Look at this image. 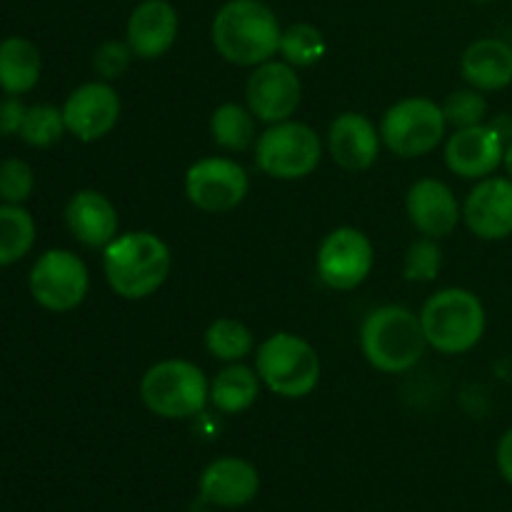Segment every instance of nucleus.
<instances>
[{"instance_id": "f704fd0d", "label": "nucleus", "mask_w": 512, "mask_h": 512, "mask_svg": "<svg viewBox=\"0 0 512 512\" xmlns=\"http://www.w3.org/2000/svg\"><path fill=\"white\" fill-rule=\"evenodd\" d=\"M503 165L508 170V178H512V138L505 143V155H503Z\"/></svg>"}, {"instance_id": "2eb2a0df", "label": "nucleus", "mask_w": 512, "mask_h": 512, "mask_svg": "<svg viewBox=\"0 0 512 512\" xmlns=\"http://www.w3.org/2000/svg\"><path fill=\"white\" fill-rule=\"evenodd\" d=\"M463 220L480 240H505L512 235V178L478 180L463 205Z\"/></svg>"}, {"instance_id": "a211bd4d", "label": "nucleus", "mask_w": 512, "mask_h": 512, "mask_svg": "<svg viewBox=\"0 0 512 512\" xmlns=\"http://www.w3.org/2000/svg\"><path fill=\"white\" fill-rule=\"evenodd\" d=\"M65 225L80 245L105 250L120 230L118 210L108 195L98 190H78L65 205Z\"/></svg>"}, {"instance_id": "f257e3e1", "label": "nucleus", "mask_w": 512, "mask_h": 512, "mask_svg": "<svg viewBox=\"0 0 512 512\" xmlns=\"http://www.w3.org/2000/svg\"><path fill=\"white\" fill-rule=\"evenodd\" d=\"M283 28L263 0H228L215 13L210 38L228 63L258 68L278 55Z\"/></svg>"}, {"instance_id": "c9c22d12", "label": "nucleus", "mask_w": 512, "mask_h": 512, "mask_svg": "<svg viewBox=\"0 0 512 512\" xmlns=\"http://www.w3.org/2000/svg\"><path fill=\"white\" fill-rule=\"evenodd\" d=\"M473 3H493V0H473Z\"/></svg>"}, {"instance_id": "aec40b11", "label": "nucleus", "mask_w": 512, "mask_h": 512, "mask_svg": "<svg viewBox=\"0 0 512 512\" xmlns=\"http://www.w3.org/2000/svg\"><path fill=\"white\" fill-rule=\"evenodd\" d=\"M380 128L363 113H340L330 123L328 150L335 163L350 173L373 168L380 155Z\"/></svg>"}, {"instance_id": "473e14b6", "label": "nucleus", "mask_w": 512, "mask_h": 512, "mask_svg": "<svg viewBox=\"0 0 512 512\" xmlns=\"http://www.w3.org/2000/svg\"><path fill=\"white\" fill-rule=\"evenodd\" d=\"M28 108L18 95H8L0 100V135H20Z\"/></svg>"}, {"instance_id": "1a4fd4ad", "label": "nucleus", "mask_w": 512, "mask_h": 512, "mask_svg": "<svg viewBox=\"0 0 512 512\" xmlns=\"http://www.w3.org/2000/svg\"><path fill=\"white\" fill-rule=\"evenodd\" d=\"M28 288L35 303L50 313H68L85 300L90 275L83 260L70 250H48L33 263Z\"/></svg>"}, {"instance_id": "2f4dec72", "label": "nucleus", "mask_w": 512, "mask_h": 512, "mask_svg": "<svg viewBox=\"0 0 512 512\" xmlns=\"http://www.w3.org/2000/svg\"><path fill=\"white\" fill-rule=\"evenodd\" d=\"M133 58L135 53L128 45V40H125V43H120V40H105V43H100L98 50L93 53V68L100 78L110 83V80L120 78V75L130 68Z\"/></svg>"}, {"instance_id": "9d476101", "label": "nucleus", "mask_w": 512, "mask_h": 512, "mask_svg": "<svg viewBox=\"0 0 512 512\" xmlns=\"http://www.w3.org/2000/svg\"><path fill=\"white\" fill-rule=\"evenodd\" d=\"M375 265V250L368 235L358 228L330 230L318 248L315 258V270H318L320 283L328 285L330 290H348L360 288L370 278Z\"/></svg>"}, {"instance_id": "20e7f679", "label": "nucleus", "mask_w": 512, "mask_h": 512, "mask_svg": "<svg viewBox=\"0 0 512 512\" xmlns=\"http://www.w3.org/2000/svg\"><path fill=\"white\" fill-rule=\"evenodd\" d=\"M430 348L443 355H463L483 340L488 315L483 300L465 288H443L420 310Z\"/></svg>"}, {"instance_id": "6e6552de", "label": "nucleus", "mask_w": 512, "mask_h": 512, "mask_svg": "<svg viewBox=\"0 0 512 512\" xmlns=\"http://www.w3.org/2000/svg\"><path fill=\"white\" fill-rule=\"evenodd\" d=\"M445 130L448 120L443 115V105L423 95L398 100L380 120L383 145L400 158H423L433 153L443 143Z\"/></svg>"}, {"instance_id": "7c9ffc66", "label": "nucleus", "mask_w": 512, "mask_h": 512, "mask_svg": "<svg viewBox=\"0 0 512 512\" xmlns=\"http://www.w3.org/2000/svg\"><path fill=\"white\" fill-rule=\"evenodd\" d=\"M35 175L25 160L8 158L0 163V200L10 205H23L33 195Z\"/></svg>"}, {"instance_id": "4468645a", "label": "nucleus", "mask_w": 512, "mask_h": 512, "mask_svg": "<svg viewBox=\"0 0 512 512\" xmlns=\"http://www.w3.org/2000/svg\"><path fill=\"white\" fill-rule=\"evenodd\" d=\"M503 155V135L488 120L473 125V128L453 130L445 143V165L450 168V173L465 180L490 178L503 165Z\"/></svg>"}, {"instance_id": "bb28decb", "label": "nucleus", "mask_w": 512, "mask_h": 512, "mask_svg": "<svg viewBox=\"0 0 512 512\" xmlns=\"http://www.w3.org/2000/svg\"><path fill=\"white\" fill-rule=\"evenodd\" d=\"M280 55L293 68H310L325 55V38L315 25L295 23L280 35Z\"/></svg>"}, {"instance_id": "39448f33", "label": "nucleus", "mask_w": 512, "mask_h": 512, "mask_svg": "<svg viewBox=\"0 0 512 512\" xmlns=\"http://www.w3.org/2000/svg\"><path fill=\"white\" fill-rule=\"evenodd\" d=\"M140 400L158 418L188 420L210 403V383L190 360L168 358L145 370Z\"/></svg>"}, {"instance_id": "7ed1b4c3", "label": "nucleus", "mask_w": 512, "mask_h": 512, "mask_svg": "<svg viewBox=\"0 0 512 512\" xmlns=\"http://www.w3.org/2000/svg\"><path fill=\"white\" fill-rule=\"evenodd\" d=\"M428 348L420 315L403 305H383L360 325V350L375 370L388 375L408 373Z\"/></svg>"}, {"instance_id": "4be33fe9", "label": "nucleus", "mask_w": 512, "mask_h": 512, "mask_svg": "<svg viewBox=\"0 0 512 512\" xmlns=\"http://www.w3.org/2000/svg\"><path fill=\"white\" fill-rule=\"evenodd\" d=\"M43 58L28 38L10 35L0 40V90L5 95H23L38 85Z\"/></svg>"}, {"instance_id": "6ab92c4d", "label": "nucleus", "mask_w": 512, "mask_h": 512, "mask_svg": "<svg viewBox=\"0 0 512 512\" xmlns=\"http://www.w3.org/2000/svg\"><path fill=\"white\" fill-rule=\"evenodd\" d=\"M200 498L215 508H243L253 503L260 490V475L253 463L243 458H218L200 475Z\"/></svg>"}, {"instance_id": "72a5a7b5", "label": "nucleus", "mask_w": 512, "mask_h": 512, "mask_svg": "<svg viewBox=\"0 0 512 512\" xmlns=\"http://www.w3.org/2000/svg\"><path fill=\"white\" fill-rule=\"evenodd\" d=\"M495 463H498L500 475L512 485V428L500 438L498 450H495Z\"/></svg>"}, {"instance_id": "f8f14e48", "label": "nucleus", "mask_w": 512, "mask_h": 512, "mask_svg": "<svg viewBox=\"0 0 512 512\" xmlns=\"http://www.w3.org/2000/svg\"><path fill=\"white\" fill-rule=\"evenodd\" d=\"M245 100L258 123L273 125L290 120L303 100L298 70L285 60H268L258 65L245 83Z\"/></svg>"}, {"instance_id": "c756f323", "label": "nucleus", "mask_w": 512, "mask_h": 512, "mask_svg": "<svg viewBox=\"0 0 512 512\" xmlns=\"http://www.w3.org/2000/svg\"><path fill=\"white\" fill-rule=\"evenodd\" d=\"M440 265H443V250L433 238L423 235L405 253L403 275L405 280H413V283H430V280L438 278Z\"/></svg>"}, {"instance_id": "a878e982", "label": "nucleus", "mask_w": 512, "mask_h": 512, "mask_svg": "<svg viewBox=\"0 0 512 512\" xmlns=\"http://www.w3.org/2000/svg\"><path fill=\"white\" fill-rule=\"evenodd\" d=\"M253 333L235 318H218L205 330V350L220 363H240L253 353Z\"/></svg>"}, {"instance_id": "cd10ccee", "label": "nucleus", "mask_w": 512, "mask_h": 512, "mask_svg": "<svg viewBox=\"0 0 512 512\" xmlns=\"http://www.w3.org/2000/svg\"><path fill=\"white\" fill-rule=\"evenodd\" d=\"M65 133H68V128H65L63 110H58L55 105H30L23 128H20V138L30 148H50Z\"/></svg>"}, {"instance_id": "0eeeda50", "label": "nucleus", "mask_w": 512, "mask_h": 512, "mask_svg": "<svg viewBox=\"0 0 512 512\" xmlns=\"http://www.w3.org/2000/svg\"><path fill=\"white\" fill-rule=\"evenodd\" d=\"M323 158V143L310 125L298 120L268 125L255 143V165L268 178L300 180L318 170Z\"/></svg>"}, {"instance_id": "b1692460", "label": "nucleus", "mask_w": 512, "mask_h": 512, "mask_svg": "<svg viewBox=\"0 0 512 512\" xmlns=\"http://www.w3.org/2000/svg\"><path fill=\"white\" fill-rule=\"evenodd\" d=\"M210 135L218 148L228 153H245L258 143V118L248 105L223 103L210 115Z\"/></svg>"}, {"instance_id": "9b49d317", "label": "nucleus", "mask_w": 512, "mask_h": 512, "mask_svg": "<svg viewBox=\"0 0 512 512\" xmlns=\"http://www.w3.org/2000/svg\"><path fill=\"white\" fill-rule=\"evenodd\" d=\"M250 180L238 160L203 158L185 173V195L203 213H230L248 198Z\"/></svg>"}, {"instance_id": "dca6fc26", "label": "nucleus", "mask_w": 512, "mask_h": 512, "mask_svg": "<svg viewBox=\"0 0 512 512\" xmlns=\"http://www.w3.org/2000/svg\"><path fill=\"white\" fill-rule=\"evenodd\" d=\"M405 208H408V218L413 228L425 238H448L455 228H458L460 218H463V208L458 205V198L438 178H423L415 180L405 198Z\"/></svg>"}, {"instance_id": "5701e85b", "label": "nucleus", "mask_w": 512, "mask_h": 512, "mask_svg": "<svg viewBox=\"0 0 512 512\" xmlns=\"http://www.w3.org/2000/svg\"><path fill=\"white\" fill-rule=\"evenodd\" d=\"M258 370L240 363H228L210 383V403L225 415L245 413L260 395Z\"/></svg>"}, {"instance_id": "423d86ee", "label": "nucleus", "mask_w": 512, "mask_h": 512, "mask_svg": "<svg viewBox=\"0 0 512 512\" xmlns=\"http://www.w3.org/2000/svg\"><path fill=\"white\" fill-rule=\"evenodd\" d=\"M260 383L288 400L308 398L320 383V355L295 333H275L263 340L255 355Z\"/></svg>"}, {"instance_id": "ddd939ff", "label": "nucleus", "mask_w": 512, "mask_h": 512, "mask_svg": "<svg viewBox=\"0 0 512 512\" xmlns=\"http://www.w3.org/2000/svg\"><path fill=\"white\" fill-rule=\"evenodd\" d=\"M63 120L70 135L83 143H95L113 133L120 120V95L108 80L83 83L63 103Z\"/></svg>"}, {"instance_id": "393cba45", "label": "nucleus", "mask_w": 512, "mask_h": 512, "mask_svg": "<svg viewBox=\"0 0 512 512\" xmlns=\"http://www.w3.org/2000/svg\"><path fill=\"white\" fill-rule=\"evenodd\" d=\"M35 243V220L23 205H0V268L23 260Z\"/></svg>"}, {"instance_id": "f03ea898", "label": "nucleus", "mask_w": 512, "mask_h": 512, "mask_svg": "<svg viewBox=\"0 0 512 512\" xmlns=\"http://www.w3.org/2000/svg\"><path fill=\"white\" fill-rule=\"evenodd\" d=\"M173 268L168 243L150 230L123 233L103 250V273L110 290L125 300L158 293Z\"/></svg>"}, {"instance_id": "f3484780", "label": "nucleus", "mask_w": 512, "mask_h": 512, "mask_svg": "<svg viewBox=\"0 0 512 512\" xmlns=\"http://www.w3.org/2000/svg\"><path fill=\"white\" fill-rule=\"evenodd\" d=\"M178 28V10L168 0H143L130 13L125 40L133 48L135 58L158 60L175 45Z\"/></svg>"}, {"instance_id": "412c9836", "label": "nucleus", "mask_w": 512, "mask_h": 512, "mask_svg": "<svg viewBox=\"0 0 512 512\" xmlns=\"http://www.w3.org/2000/svg\"><path fill=\"white\" fill-rule=\"evenodd\" d=\"M460 73L480 93L503 90L512 83V45L500 38H480L465 48Z\"/></svg>"}, {"instance_id": "c85d7f7f", "label": "nucleus", "mask_w": 512, "mask_h": 512, "mask_svg": "<svg viewBox=\"0 0 512 512\" xmlns=\"http://www.w3.org/2000/svg\"><path fill=\"white\" fill-rule=\"evenodd\" d=\"M443 115L448 120V128H473V125H480L488 120V100L475 88L455 90V93H450L445 98Z\"/></svg>"}]
</instances>
